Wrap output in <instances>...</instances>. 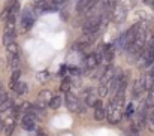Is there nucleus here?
<instances>
[{"mask_svg": "<svg viewBox=\"0 0 154 136\" xmlns=\"http://www.w3.org/2000/svg\"><path fill=\"white\" fill-rule=\"evenodd\" d=\"M8 97H9V96H8V93H6V91L0 90V105H2V103H3V102H5Z\"/></svg>", "mask_w": 154, "mask_h": 136, "instance_id": "a878e982", "label": "nucleus"}, {"mask_svg": "<svg viewBox=\"0 0 154 136\" xmlns=\"http://www.w3.org/2000/svg\"><path fill=\"white\" fill-rule=\"evenodd\" d=\"M70 87H72V81H70V78H64V79L61 81V85H60L61 91L67 93V91H70Z\"/></svg>", "mask_w": 154, "mask_h": 136, "instance_id": "412c9836", "label": "nucleus"}, {"mask_svg": "<svg viewBox=\"0 0 154 136\" xmlns=\"http://www.w3.org/2000/svg\"><path fill=\"white\" fill-rule=\"evenodd\" d=\"M12 90H15L17 94H26V93H27V84H26V82L18 81V82L14 85V88H12Z\"/></svg>", "mask_w": 154, "mask_h": 136, "instance_id": "f3484780", "label": "nucleus"}, {"mask_svg": "<svg viewBox=\"0 0 154 136\" xmlns=\"http://www.w3.org/2000/svg\"><path fill=\"white\" fill-rule=\"evenodd\" d=\"M66 2H67V0H52V3H54V6H55V8H60V6H63Z\"/></svg>", "mask_w": 154, "mask_h": 136, "instance_id": "bb28decb", "label": "nucleus"}, {"mask_svg": "<svg viewBox=\"0 0 154 136\" xmlns=\"http://www.w3.org/2000/svg\"><path fill=\"white\" fill-rule=\"evenodd\" d=\"M133 111H135V106H133V103H129V105H127V108H126V111H124L123 114H124L126 117H130V115L133 114Z\"/></svg>", "mask_w": 154, "mask_h": 136, "instance_id": "393cba45", "label": "nucleus"}, {"mask_svg": "<svg viewBox=\"0 0 154 136\" xmlns=\"http://www.w3.org/2000/svg\"><path fill=\"white\" fill-rule=\"evenodd\" d=\"M2 130H3V120L0 118V132H2Z\"/></svg>", "mask_w": 154, "mask_h": 136, "instance_id": "cd10ccee", "label": "nucleus"}, {"mask_svg": "<svg viewBox=\"0 0 154 136\" xmlns=\"http://www.w3.org/2000/svg\"><path fill=\"white\" fill-rule=\"evenodd\" d=\"M6 51H8V54H18L20 48H18V45L15 42H12V44H9V45L6 46Z\"/></svg>", "mask_w": 154, "mask_h": 136, "instance_id": "5701e85b", "label": "nucleus"}, {"mask_svg": "<svg viewBox=\"0 0 154 136\" xmlns=\"http://www.w3.org/2000/svg\"><path fill=\"white\" fill-rule=\"evenodd\" d=\"M145 91V87H144V79L142 78H139V79H136L135 82H133V88H132V96H133V99H139L141 97V94Z\"/></svg>", "mask_w": 154, "mask_h": 136, "instance_id": "1a4fd4ad", "label": "nucleus"}, {"mask_svg": "<svg viewBox=\"0 0 154 136\" xmlns=\"http://www.w3.org/2000/svg\"><path fill=\"white\" fill-rule=\"evenodd\" d=\"M82 97H84V102H85L87 106H93L96 103V100H97V93L94 90H91V88H87L84 91Z\"/></svg>", "mask_w": 154, "mask_h": 136, "instance_id": "9d476101", "label": "nucleus"}, {"mask_svg": "<svg viewBox=\"0 0 154 136\" xmlns=\"http://www.w3.org/2000/svg\"><path fill=\"white\" fill-rule=\"evenodd\" d=\"M0 90H2V81H0Z\"/></svg>", "mask_w": 154, "mask_h": 136, "instance_id": "c85d7f7f", "label": "nucleus"}, {"mask_svg": "<svg viewBox=\"0 0 154 136\" xmlns=\"http://www.w3.org/2000/svg\"><path fill=\"white\" fill-rule=\"evenodd\" d=\"M85 66H87L88 69H96V67L99 66V60H97V57H96V52H91V54L87 55V58H85Z\"/></svg>", "mask_w": 154, "mask_h": 136, "instance_id": "f8f14e48", "label": "nucleus"}, {"mask_svg": "<svg viewBox=\"0 0 154 136\" xmlns=\"http://www.w3.org/2000/svg\"><path fill=\"white\" fill-rule=\"evenodd\" d=\"M52 97V93L50 90H42L39 93V96H38V105L36 106H39L42 111L45 109V106L48 105V102H50V99Z\"/></svg>", "mask_w": 154, "mask_h": 136, "instance_id": "0eeeda50", "label": "nucleus"}, {"mask_svg": "<svg viewBox=\"0 0 154 136\" xmlns=\"http://www.w3.org/2000/svg\"><path fill=\"white\" fill-rule=\"evenodd\" d=\"M139 26H141V23H138V24H133L126 33H124V36H126V41H127V46L130 45L132 42H133V39L136 38V35H138V32H139Z\"/></svg>", "mask_w": 154, "mask_h": 136, "instance_id": "9b49d317", "label": "nucleus"}, {"mask_svg": "<svg viewBox=\"0 0 154 136\" xmlns=\"http://www.w3.org/2000/svg\"><path fill=\"white\" fill-rule=\"evenodd\" d=\"M108 84H100L99 85V88H97V96L99 97H105L106 94H108Z\"/></svg>", "mask_w": 154, "mask_h": 136, "instance_id": "4be33fe9", "label": "nucleus"}, {"mask_svg": "<svg viewBox=\"0 0 154 136\" xmlns=\"http://www.w3.org/2000/svg\"><path fill=\"white\" fill-rule=\"evenodd\" d=\"M35 20H36V15H35V11L32 8H24L23 14H21V26H23V30H29L33 24H35Z\"/></svg>", "mask_w": 154, "mask_h": 136, "instance_id": "7ed1b4c3", "label": "nucleus"}, {"mask_svg": "<svg viewBox=\"0 0 154 136\" xmlns=\"http://www.w3.org/2000/svg\"><path fill=\"white\" fill-rule=\"evenodd\" d=\"M115 48H117V49H126V48H127V41H126L124 33L115 41Z\"/></svg>", "mask_w": 154, "mask_h": 136, "instance_id": "6ab92c4d", "label": "nucleus"}, {"mask_svg": "<svg viewBox=\"0 0 154 136\" xmlns=\"http://www.w3.org/2000/svg\"><path fill=\"white\" fill-rule=\"evenodd\" d=\"M145 123L148 124V129H150L151 132H154V106H150V108H148Z\"/></svg>", "mask_w": 154, "mask_h": 136, "instance_id": "4468645a", "label": "nucleus"}, {"mask_svg": "<svg viewBox=\"0 0 154 136\" xmlns=\"http://www.w3.org/2000/svg\"><path fill=\"white\" fill-rule=\"evenodd\" d=\"M76 2H81V0H76Z\"/></svg>", "mask_w": 154, "mask_h": 136, "instance_id": "c756f323", "label": "nucleus"}, {"mask_svg": "<svg viewBox=\"0 0 154 136\" xmlns=\"http://www.w3.org/2000/svg\"><path fill=\"white\" fill-rule=\"evenodd\" d=\"M12 106H14V105H12V100L8 97V99L0 105V115H2V114H8V112H9V109H11Z\"/></svg>", "mask_w": 154, "mask_h": 136, "instance_id": "a211bd4d", "label": "nucleus"}, {"mask_svg": "<svg viewBox=\"0 0 154 136\" xmlns=\"http://www.w3.org/2000/svg\"><path fill=\"white\" fill-rule=\"evenodd\" d=\"M124 17H126V9H124V8L114 9V20H115L117 23L123 21V20H124Z\"/></svg>", "mask_w": 154, "mask_h": 136, "instance_id": "dca6fc26", "label": "nucleus"}, {"mask_svg": "<svg viewBox=\"0 0 154 136\" xmlns=\"http://www.w3.org/2000/svg\"><path fill=\"white\" fill-rule=\"evenodd\" d=\"M60 105H61V97L58 96V94H52V97L50 99V102H48V106L51 108V109H58L60 108Z\"/></svg>", "mask_w": 154, "mask_h": 136, "instance_id": "2eb2a0df", "label": "nucleus"}, {"mask_svg": "<svg viewBox=\"0 0 154 136\" xmlns=\"http://www.w3.org/2000/svg\"><path fill=\"white\" fill-rule=\"evenodd\" d=\"M93 108H94V118L97 121H103L105 120V115H106V109L103 106L102 100H96V103L93 105Z\"/></svg>", "mask_w": 154, "mask_h": 136, "instance_id": "6e6552de", "label": "nucleus"}, {"mask_svg": "<svg viewBox=\"0 0 154 136\" xmlns=\"http://www.w3.org/2000/svg\"><path fill=\"white\" fill-rule=\"evenodd\" d=\"M15 36H17V33H15V26H6L5 27V33H3V45L8 46L9 44H12L14 41H15Z\"/></svg>", "mask_w": 154, "mask_h": 136, "instance_id": "423d86ee", "label": "nucleus"}, {"mask_svg": "<svg viewBox=\"0 0 154 136\" xmlns=\"http://www.w3.org/2000/svg\"><path fill=\"white\" fill-rule=\"evenodd\" d=\"M106 109V115L105 118L111 123V124H117L121 121L123 118V109H124V99L120 97H112L109 100V105L105 108Z\"/></svg>", "mask_w": 154, "mask_h": 136, "instance_id": "f257e3e1", "label": "nucleus"}, {"mask_svg": "<svg viewBox=\"0 0 154 136\" xmlns=\"http://www.w3.org/2000/svg\"><path fill=\"white\" fill-rule=\"evenodd\" d=\"M8 66L11 69H18L20 67V55L18 54H8Z\"/></svg>", "mask_w": 154, "mask_h": 136, "instance_id": "ddd939ff", "label": "nucleus"}, {"mask_svg": "<svg viewBox=\"0 0 154 136\" xmlns=\"http://www.w3.org/2000/svg\"><path fill=\"white\" fill-rule=\"evenodd\" d=\"M100 27H102L100 15L93 17V18H88V20L84 23V26H82V33L87 36V42H88V44L94 39L93 36H96V33L100 30Z\"/></svg>", "mask_w": 154, "mask_h": 136, "instance_id": "f03ea898", "label": "nucleus"}, {"mask_svg": "<svg viewBox=\"0 0 154 136\" xmlns=\"http://www.w3.org/2000/svg\"><path fill=\"white\" fill-rule=\"evenodd\" d=\"M36 121H38V117H35L33 114H30V112H27L24 117H23V121H21V126L26 129V130H29V132H32V130H35L36 129Z\"/></svg>", "mask_w": 154, "mask_h": 136, "instance_id": "39448f33", "label": "nucleus"}, {"mask_svg": "<svg viewBox=\"0 0 154 136\" xmlns=\"http://www.w3.org/2000/svg\"><path fill=\"white\" fill-rule=\"evenodd\" d=\"M20 78H21V70L20 69H15L12 72V75H11V88H14V85L20 81Z\"/></svg>", "mask_w": 154, "mask_h": 136, "instance_id": "aec40b11", "label": "nucleus"}, {"mask_svg": "<svg viewBox=\"0 0 154 136\" xmlns=\"http://www.w3.org/2000/svg\"><path fill=\"white\" fill-rule=\"evenodd\" d=\"M153 5H154V0H153Z\"/></svg>", "mask_w": 154, "mask_h": 136, "instance_id": "7c9ffc66", "label": "nucleus"}, {"mask_svg": "<svg viewBox=\"0 0 154 136\" xmlns=\"http://www.w3.org/2000/svg\"><path fill=\"white\" fill-rule=\"evenodd\" d=\"M64 103H66V108H67L69 111H72V112H78V111H79V100H78V97H76L73 93H70V91L66 93V96H64Z\"/></svg>", "mask_w": 154, "mask_h": 136, "instance_id": "20e7f679", "label": "nucleus"}, {"mask_svg": "<svg viewBox=\"0 0 154 136\" xmlns=\"http://www.w3.org/2000/svg\"><path fill=\"white\" fill-rule=\"evenodd\" d=\"M48 78H50V73H48L47 70H42V72H39V73H38V79H39L41 82L47 81Z\"/></svg>", "mask_w": 154, "mask_h": 136, "instance_id": "b1692460", "label": "nucleus"}]
</instances>
